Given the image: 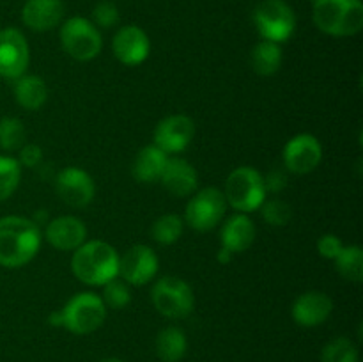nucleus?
<instances>
[{
	"instance_id": "nucleus-1",
	"label": "nucleus",
	"mask_w": 363,
	"mask_h": 362,
	"mask_svg": "<svg viewBox=\"0 0 363 362\" xmlns=\"http://www.w3.org/2000/svg\"><path fill=\"white\" fill-rule=\"evenodd\" d=\"M41 229L25 216L0 219V265L6 268H20L34 259L41 247Z\"/></svg>"
},
{
	"instance_id": "nucleus-2",
	"label": "nucleus",
	"mask_w": 363,
	"mask_h": 362,
	"mask_svg": "<svg viewBox=\"0 0 363 362\" xmlns=\"http://www.w3.org/2000/svg\"><path fill=\"white\" fill-rule=\"evenodd\" d=\"M71 270L87 286H103L119 275V254L106 241H84L71 258Z\"/></svg>"
},
{
	"instance_id": "nucleus-3",
	"label": "nucleus",
	"mask_w": 363,
	"mask_h": 362,
	"mask_svg": "<svg viewBox=\"0 0 363 362\" xmlns=\"http://www.w3.org/2000/svg\"><path fill=\"white\" fill-rule=\"evenodd\" d=\"M106 318V305L101 297L91 291L77 293L66 302L60 311L50 316V323L64 327L78 336H87L98 330Z\"/></svg>"
},
{
	"instance_id": "nucleus-4",
	"label": "nucleus",
	"mask_w": 363,
	"mask_h": 362,
	"mask_svg": "<svg viewBox=\"0 0 363 362\" xmlns=\"http://www.w3.org/2000/svg\"><path fill=\"white\" fill-rule=\"evenodd\" d=\"M314 23L325 34L346 38L363 27L362 0H314Z\"/></svg>"
},
{
	"instance_id": "nucleus-5",
	"label": "nucleus",
	"mask_w": 363,
	"mask_h": 362,
	"mask_svg": "<svg viewBox=\"0 0 363 362\" xmlns=\"http://www.w3.org/2000/svg\"><path fill=\"white\" fill-rule=\"evenodd\" d=\"M225 201L240 213L255 212L266 199L264 181L254 167H238L225 181Z\"/></svg>"
},
{
	"instance_id": "nucleus-6",
	"label": "nucleus",
	"mask_w": 363,
	"mask_h": 362,
	"mask_svg": "<svg viewBox=\"0 0 363 362\" xmlns=\"http://www.w3.org/2000/svg\"><path fill=\"white\" fill-rule=\"evenodd\" d=\"M151 300L156 311L170 319L186 318L194 311L195 297L190 284L179 277L167 275L156 280L151 291Z\"/></svg>"
},
{
	"instance_id": "nucleus-7",
	"label": "nucleus",
	"mask_w": 363,
	"mask_h": 362,
	"mask_svg": "<svg viewBox=\"0 0 363 362\" xmlns=\"http://www.w3.org/2000/svg\"><path fill=\"white\" fill-rule=\"evenodd\" d=\"M60 45L74 60H91L101 52L103 38L91 20L73 16L60 27Z\"/></svg>"
},
{
	"instance_id": "nucleus-8",
	"label": "nucleus",
	"mask_w": 363,
	"mask_h": 362,
	"mask_svg": "<svg viewBox=\"0 0 363 362\" xmlns=\"http://www.w3.org/2000/svg\"><path fill=\"white\" fill-rule=\"evenodd\" d=\"M254 23L262 39L280 45L293 35L296 16L284 0H262L254 11Z\"/></svg>"
},
{
	"instance_id": "nucleus-9",
	"label": "nucleus",
	"mask_w": 363,
	"mask_h": 362,
	"mask_svg": "<svg viewBox=\"0 0 363 362\" xmlns=\"http://www.w3.org/2000/svg\"><path fill=\"white\" fill-rule=\"evenodd\" d=\"M225 209L227 201L222 190L215 187L202 188L188 201L184 220L191 229L204 233L220 224L222 216L225 215Z\"/></svg>"
},
{
	"instance_id": "nucleus-10",
	"label": "nucleus",
	"mask_w": 363,
	"mask_h": 362,
	"mask_svg": "<svg viewBox=\"0 0 363 362\" xmlns=\"http://www.w3.org/2000/svg\"><path fill=\"white\" fill-rule=\"evenodd\" d=\"M30 60V50L25 35L18 28L0 31V77L16 80L25 75Z\"/></svg>"
},
{
	"instance_id": "nucleus-11",
	"label": "nucleus",
	"mask_w": 363,
	"mask_h": 362,
	"mask_svg": "<svg viewBox=\"0 0 363 362\" xmlns=\"http://www.w3.org/2000/svg\"><path fill=\"white\" fill-rule=\"evenodd\" d=\"M158 256L147 245H133L119 256V277L133 286H144L158 272Z\"/></svg>"
},
{
	"instance_id": "nucleus-12",
	"label": "nucleus",
	"mask_w": 363,
	"mask_h": 362,
	"mask_svg": "<svg viewBox=\"0 0 363 362\" xmlns=\"http://www.w3.org/2000/svg\"><path fill=\"white\" fill-rule=\"evenodd\" d=\"M284 165L294 174H308L321 163V142L311 133L294 135L284 148Z\"/></svg>"
},
{
	"instance_id": "nucleus-13",
	"label": "nucleus",
	"mask_w": 363,
	"mask_h": 362,
	"mask_svg": "<svg viewBox=\"0 0 363 362\" xmlns=\"http://www.w3.org/2000/svg\"><path fill=\"white\" fill-rule=\"evenodd\" d=\"M194 135V121L183 114H174L158 123L155 130V146L167 155H176L190 146Z\"/></svg>"
},
{
	"instance_id": "nucleus-14",
	"label": "nucleus",
	"mask_w": 363,
	"mask_h": 362,
	"mask_svg": "<svg viewBox=\"0 0 363 362\" xmlns=\"http://www.w3.org/2000/svg\"><path fill=\"white\" fill-rule=\"evenodd\" d=\"M59 197L73 208H84L94 199V181L91 174L78 167H66L55 177Z\"/></svg>"
},
{
	"instance_id": "nucleus-15",
	"label": "nucleus",
	"mask_w": 363,
	"mask_h": 362,
	"mask_svg": "<svg viewBox=\"0 0 363 362\" xmlns=\"http://www.w3.org/2000/svg\"><path fill=\"white\" fill-rule=\"evenodd\" d=\"M112 50L119 62L126 64V66H138L147 59L151 43H149L147 34L140 27L126 25L113 35Z\"/></svg>"
},
{
	"instance_id": "nucleus-16",
	"label": "nucleus",
	"mask_w": 363,
	"mask_h": 362,
	"mask_svg": "<svg viewBox=\"0 0 363 362\" xmlns=\"http://www.w3.org/2000/svg\"><path fill=\"white\" fill-rule=\"evenodd\" d=\"M45 238L57 251H77L87 238V227L77 216H57L46 226Z\"/></svg>"
},
{
	"instance_id": "nucleus-17",
	"label": "nucleus",
	"mask_w": 363,
	"mask_h": 362,
	"mask_svg": "<svg viewBox=\"0 0 363 362\" xmlns=\"http://www.w3.org/2000/svg\"><path fill=\"white\" fill-rule=\"evenodd\" d=\"M333 300L323 291H307L300 295L293 304V318L301 327H318L330 318Z\"/></svg>"
},
{
	"instance_id": "nucleus-18",
	"label": "nucleus",
	"mask_w": 363,
	"mask_h": 362,
	"mask_svg": "<svg viewBox=\"0 0 363 362\" xmlns=\"http://www.w3.org/2000/svg\"><path fill=\"white\" fill-rule=\"evenodd\" d=\"M62 0H27L21 9V20L35 32H46L55 28L62 21Z\"/></svg>"
},
{
	"instance_id": "nucleus-19",
	"label": "nucleus",
	"mask_w": 363,
	"mask_h": 362,
	"mask_svg": "<svg viewBox=\"0 0 363 362\" xmlns=\"http://www.w3.org/2000/svg\"><path fill=\"white\" fill-rule=\"evenodd\" d=\"M162 185L167 192H170L176 197H186L195 192L199 185V176L195 167L183 158H169L163 169Z\"/></svg>"
},
{
	"instance_id": "nucleus-20",
	"label": "nucleus",
	"mask_w": 363,
	"mask_h": 362,
	"mask_svg": "<svg viewBox=\"0 0 363 362\" xmlns=\"http://www.w3.org/2000/svg\"><path fill=\"white\" fill-rule=\"evenodd\" d=\"M255 240V226L245 213L233 215L220 231V241L222 247L230 251L233 254L245 252Z\"/></svg>"
},
{
	"instance_id": "nucleus-21",
	"label": "nucleus",
	"mask_w": 363,
	"mask_h": 362,
	"mask_svg": "<svg viewBox=\"0 0 363 362\" xmlns=\"http://www.w3.org/2000/svg\"><path fill=\"white\" fill-rule=\"evenodd\" d=\"M167 160H169V155L163 153L160 148H156L155 144L145 146L135 156L133 165H131V174L140 183H156L162 177Z\"/></svg>"
},
{
	"instance_id": "nucleus-22",
	"label": "nucleus",
	"mask_w": 363,
	"mask_h": 362,
	"mask_svg": "<svg viewBox=\"0 0 363 362\" xmlns=\"http://www.w3.org/2000/svg\"><path fill=\"white\" fill-rule=\"evenodd\" d=\"M14 98L25 110H38L46 103L48 87L38 75H21L14 80Z\"/></svg>"
},
{
	"instance_id": "nucleus-23",
	"label": "nucleus",
	"mask_w": 363,
	"mask_h": 362,
	"mask_svg": "<svg viewBox=\"0 0 363 362\" xmlns=\"http://www.w3.org/2000/svg\"><path fill=\"white\" fill-rule=\"evenodd\" d=\"M250 62L255 73L261 75V77L275 75L282 66V48H280L279 43L262 39L252 50Z\"/></svg>"
},
{
	"instance_id": "nucleus-24",
	"label": "nucleus",
	"mask_w": 363,
	"mask_h": 362,
	"mask_svg": "<svg viewBox=\"0 0 363 362\" xmlns=\"http://www.w3.org/2000/svg\"><path fill=\"white\" fill-rule=\"evenodd\" d=\"M188 348L186 336L177 327H167L160 330L156 337V353L163 362H179Z\"/></svg>"
},
{
	"instance_id": "nucleus-25",
	"label": "nucleus",
	"mask_w": 363,
	"mask_h": 362,
	"mask_svg": "<svg viewBox=\"0 0 363 362\" xmlns=\"http://www.w3.org/2000/svg\"><path fill=\"white\" fill-rule=\"evenodd\" d=\"M337 270L340 275L351 283H362L363 279V251L358 245H344L335 258Z\"/></svg>"
},
{
	"instance_id": "nucleus-26",
	"label": "nucleus",
	"mask_w": 363,
	"mask_h": 362,
	"mask_svg": "<svg viewBox=\"0 0 363 362\" xmlns=\"http://www.w3.org/2000/svg\"><path fill=\"white\" fill-rule=\"evenodd\" d=\"M184 222L179 215H174V213H167L162 215L151 227V236L152 240L158 241L160 245H172L179 240V236L183 234Z\"/></svg>"
},
{
	"instance_id": "nucleus-27",
	"label": "nucleus",
	"mask_w": 363,
	"mask_h": 362,
	"mask_svg": "<svg viewBox=\"0 0 363 362\" xmlns=\"http://www.w3.org/2000/svg\"><path fill=\"white\" fill-rule=\"evenodd\" d=\"M23 123L16 117H2L0 119V149L4 151H18L25 144Z\"/></svg>"
},
{
	"instance_id": "nucleus-28",
	"label": "nucleus",
	"mask_w": 363,
	"mask_h": 362,
	"mask_svg": "<svg viewBox=\"0 0 363 362\" xmlns=\"http://www.w3.org/2000/svg\"><path fill=\"white\" fill-rule=\"evenodd\" d=\"M21 165L13 156H0V201H6L20 185Z\"/></svg>"
},
{
	"instance_id": "nucleus-29",
	"label": "nucleus",
	"mask_w": 363,
	"mask_h": 362,
	"mask_svg": "<svg viewBox=\"0 0 363 362\" xmlns=\"http://www.w3.org/2000/svg\"><path fill=\"white\" fill-rule=\"evenodd\" d=\"M321 362H358V350L347 337H337L323 348Z\"/></svg>"
},
{
	"instance_id": "nucleus-30",
	"label": "nucleus",
	"mask_w": 363,
	"mask_h": 362,
	"mask_svg": "<svg viewBox=\"0 0 363 362\" xmlns=\"http://www.w3.org/2000/svg\"><path fill=\"white\" fill-rule=\"evenodd\" d=\"M101 300L105 305L112 309H124L131 302V291L128 283H124L119 275L110 279L108 283L103 284V297Z\"/></svg>"
},
{
	"instance_id": "nucleus-31",
	"label": "nucleus",
	"mask_w": 363,
	"mask_h": 362,
	"mask_svg": "<svg viewBox=\"0 0 363 362\" xmlns=\"http://www.w3.org/2000/svg\"><path fill=\"white\" fill-rule=\"evenodd\" d=\"M261 213L262 219L269 226L275 227L286 226L293 219V208L286 201H282V199H269V201H264L261 204Z\"/></svg>"
},
{
	"instance_id": "nucleus-32",
	"label": "nucleus",
	"mask_w": 363,
	"mask_h": 362,
	"mask_svg": "<svg viewBox=\"0 0 363 362\" xmlns=\"http://www.w3.org/2000/svg\"><path fill=\"white\" fill-rule=\"evenodd\" d=\"M92 20L98 27L101 28H112L113 25L119 23V9L113 2L103 0L98 6L92 9Z\"/></svg>"
},
{
	"instance_id": "nucleus-33",
	"label": "nucleus",
	"mask_w": 363,
	"mask_h": 362,
	"mask_svg": "<svg viewBox=\"0 0 363 362\" xmlns=\"http://www.w3.org/2000/svg\"><path fill=\"white\" fill-rule=\"evenodd\" d=\"M342 247L344 243L335 234H325L318 241V252L326 259H335L340 254V251H342Z\"/></svg>"
},
{
	"instance_id": "nucleus-34",
	"label": "nucleus",
	"mask_w": 363,
	"mask_h": 362,
	"mask_svg": "<svg viewBox=\"0 0 363 362\" xmlns=\"http://www.w3.org/2000/svg\"><path fill=\"white\" fill-rule=\"evenodd\" d=\"M20 165L28 167V169H34V167H39L43 163V149L35 144H23L20 149Z\"/></svg>"
},
{
	"instance_id": "nucleus-35",
	"label": "nucleus",
	"mask_w": 363,
	"mask_h": 362,
	"mask_svg": "<svg viewBox=\"0 0 363 362\" xmlns=\"http://www.w3.org/2000/svg\"><path fill=\"white\" fill-rule=\"evenodd\" d=\"M264 181V188L266 192H280L286 188L287 185V176L284 170L280 169H273L266 174V177H262Z\"/></svg>"
},
{
	"instance_id": "nucleus-36",
	"label": "nucleus",
	"mask_w": 363,
	"mask_h": 362,
	"mask_svg": "<svg viewBox=\"0 0 363 362\" xmlns=\"http://www.w3.org/2000/svg\"><path fill=\"white\" fill-rule=\"evenodd\" d=\"M230 258H233V252L227 251V248H220L218 251V256H216V259H218L220 263H229Z\"/></svg>"
},
{
	"instance_id": "nucleus-37",
	"label": "nucleus",
	"mask_w": 363,
	"mask_h": 362,
	"mask_svg": "<svg viewBox=\"0 0 363 362\" xmlns=\"http://www.w3.org/2000/svg\"><path fill=\"white\" fill-rule=\"evenodd\" d=\"M99 362H123V361H121V358H116V357H110V358H103V361H99Z\"/></svg>"
}]
</instances>
